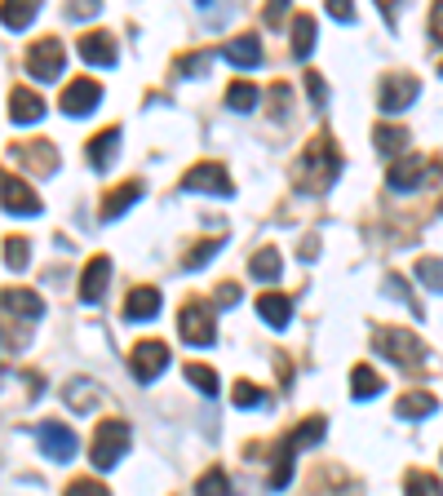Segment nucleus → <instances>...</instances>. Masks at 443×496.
<instances>
[{"mask_svg": "<svg viewBox=\"0 0 443 496\" xmlns=\"http://www.w3.org/2000/svg\"><path fill=\"white\" fill-rule=\"evenodd\" d=\"M186 382H191V386H195V390H204L209 399H213V394H218V390H222L218 373H213V368H204V364H191V368H186Z\"/></svg>", "mask_w": 443, "mask_h": 496, "instance_id": "f704fd0d", "label": "nucleus"}, {"mask_svg": "<svg viewBox=\"0 0 443 496\" xmlns=\"http://www.w3.org/2000/svg\"><path fill=\"white\" fill-rule=\"evenodd\" d=\"M115 156H120V129L111 124L103 133H94V142H89V165H94V173H107V168L115 165Z\"/></svg>", "mask_w": 443, "mask_h": 496, "instance_id": "a211bd4d", "label": "nucleus"}, {"mask_svg": "<svg viewBox=\"0 0 443 496\" xmlns=\"http://www.w3.org/2000/svg\"><path fill=\"white\" fill-rule=\"evenodd\" d=\"M98 103H103V85H98V80H71V85L62 89V111L76 115V120L89 115Z\"/></svg>", "mask_w": 443, "mask_h": 496, "instance_id": "2eb2a0df", "label": "nucleus"}, {"mask_svg": "<svg viewBox=\"0 0 443 496\" xmlns=\"http://www.w3.org/2000/svg\"><path fill=\"white\" fill-rule=\"evenodd\" d=\"M377 350L390 355L403 373H421L426 368V341L408 329H382L377 332Z\"/></svg>", "mask_w": 443, "mask_h": 496, "instance_id": "7ed1b4c3", "label": "nucleus"}, {"mask_svg": "<svg viewBox=\"0 0 443 496\" xmlns=\"http://www.w3.org/2000/svg\"><path fill=\"white\" fill-rule=\"evenodd\" d=\"M209 58H213V54H186V58H177V76H200V71L209 67Z\"/></svg>", "mask_w": 443, "mask_h": 496, "instance_id": "a19ab883", "label": "nucleus"}, {"mask_svg": "<svg viewBox=\"0 0 443 496\" xmlns=\"http://www.w3.org/2000/svg\"><path fill=\"white\" fill-rule=\"evenodd\" d=\"M279 18H284V5H267V23H271V27H276Z\"/></svg>", "mask_w": 443, "mask_h": 496, "instance_id": "8fccbe9b", "label": "nucleus"}, {"mask_svg": "<svg viewBox=\"0 0 443 496\" xmlns=\"http://www.w3.org/2000/svg\"><path fill=\"white\" fill-rule=\"evenodd\" d=\"M231 403H235V408H267V390L253 386V382H235Z\"/></svg>", "mask_w": 443, "mask_h": 496, "instance_id": "473e14b6", "label": "nucleus"}, {"mask_svg": "<svg viewBox=\"0 0 443 496\" xmlns=\"http://www.w3.org/2000/svg\"><path fill=\"white\" fill-rule=\"evenodd\" d=\"M0 209L14 213V218H36V213H41V195H36L23 177L0 173Z\"/></svg>", "mask_w": 443, "mask_h": 496, "instance_id": "423d86ee", "label": "nucleus"}, {"mask_svg": "<svg viewBox=\"0 0 443 496\" xmlns=\"http://www.w3.org/2000/svg\"><path fill=\"white\" fill-rule=\"evenodd\" d=\"M417 94H421V80L417 76H408V71H394V76H386L382 80V111L386 115H399V111H408L412 103H417Z\"/></svg>", "mask_w": 443, "mask_h": 496, "instance_id": "1a4fd4ad", "label": "nucleus"}, {"mask_svg": "<svg viewBox=\"0 0 443 496\" xmlns=\"http://www.w3.org/2000/svg\"><path fill=\"white\" fill-rule=\"evenodd\" d=\"M324 430H329V421L324 417H306L288 439L279 443V456H276V470H271V492H284L288 483H293V456L302 452V447H311V443L324 439Z\"/></svg>", "mask_w": 443, "mask_h": 496, "instance_id": "f03ea898", "label": "nucleus"}, {"mask_svg": "<svg viewBox=\"0 0 443 496\" xmlns=\"http://www.w3.org/2000/svg\"><path fill=\"white\" fill-rule=\"evenodd\" d=\"M439 209H443V204H439Z\"/></svg>", "mask_w": 443, "mask_h": 496, "instance_id": "603ef678", "label": "nucleus"}, {"mask_svg": "<svg viewBox=\"0 0 443 496\" xmlns=\"http://www.w3.org/2000/svg\"><path fill=\"white\" fill-rule=\"evenodd\" d=\"M62 399H67V408H71V412H94V408H98V382L76 377V382H67Z\"/></svg>", "mask_w": 443, "mask_h": 496, "instance_id": "393cba45", "label": "nucleus"}, {"mask_svg": "<svg viewBox=\"0 0 443 496\" xmlns=\"http://www.w3.org/2000/svg\"><path fill=\"white\" fill-rule=\"evenodd\" d=\"M36 443H41V452L58 461V465H71L76 461V452H80V443H76V430H67L62 421H41V430H36Z\"/></svg>", "mask_w": 443, "mask_h": 496, "instance_id": "6e6552de", "label": "nucleus"}, {"mask_svg": "<svg viewBox=\"0 0 443 496\" xmlns=\"http://www.w3.org/2000/svg\"><path fill=\"white\" fill-rule=\"evenodd\" d=\"M311 50H315V18L293 14V58H311Z\"/></svg>", "mask_w": 443, "mask_h": 496, "instance_id": "bb28decb", "label": "nucleus"}, {"mask_svg": "<svg viewBox=\"0 0 443 496\" xmlns=\"http://www.w3.org/2000/svg\"><path fill=\"white\" fill-rule=\"evenodd\" d=\"M329 14L337 18V23H350V18H355V9H350L346 0H329Z\"/></svg>", "mask_w": 443, "mask_h": 496, "instance_id": "a18cd8bd", "label": "nucleus"}, {"mask_svg": "<svg viewBox=\"0 0 443 496\" xmlns=\"http://www.w3.org/2000/svg\"><path fill=\"white\" fill-rule=\"evenodd\" d=\"M218 311H231V306H240V284H218V302H213Z\"/></svg>", "mask_w": 443, "mask_h": 496, "instance_id": "c03bdc74", "label": "nucleus"}, {"mask_svg": "<svg viewBox=\"0 0 443 496\" xmlns=\"http://www.w3.org/2000/svg\"><path fill=\"white\" fill-rule=\"evenodd\" d=\"M315 248H320V239H315V235H311V239H306V244H302V253H297V257H302V262H315Z\"/></svg>", "mask_w": 443, "mask_h": 496, "instance_id": "09e8293b", "label": "nucleus"}, {"mask_svg": "<svg viewBox=\"0 0 443 496\" xmlns=\"http://www.w3.org/2000/svg\"><path fill=\"white\" fill-rule=\"evenodd\" d=\"M41 115H45V103H41L32 89H14V94H9V120H14V124H36Z\"/></svg>", "mask_w": 443, "mask_h": 496, "instance_id": "5701e85b", "label": "nucleus"}, {"mask_svg": "<svg viewBox=\"0 0 443 496\" xmlns=\"http://www.w3.org/2000/svg\"><path fill=\"white\" fill-rule=\"evenodd\" d=\"M258 315H262L271 329H284V324L293 320V302H288L284 293H262V297H258Z\"/></svg>", "mask_w": 443, "mask_h": 496, "instance_id": "a878e982", "label": "nucleus"}, {"mask_svg": "<svg viewBox=\"0 0 443 496\" xmlns=\"http://www.w3.org/2000/svg\"><path fill=\"white\" fill-rule=\"evenodd\" d=\"M62 496H111V492L103 488V483H98V479H71Z\"/></svg>", "mask_w": 443, "mask_h": 496, "instance_id": "58836bf2", "label": "nucleus"}, {"mask_svg": "<svg viewBox=\"0 0 443 496\" xmlns=\"http://www.w3.org/2000/svg\"><path fill=\"white\" fill-rule=\"evenodd\" d=\"M279 271H284V257H279L276 248H262V253H253V262H249V275L262 279V284L279 279Z\"/></svg>", "mask_w": 443, "mask_h": 496, "instance_id": "c85d7f7f", "label": "nucleus"}, {"mask_svg": "<svg viewBox=\"0 0 443 496\" xmlns=\"http://www.w3.org/2000/svg\"><path fill=\"white\" fill-rule=\"evenodd\" d=\"M350 390H355V399H377V394H382V377H377L368 364H355V373H350Z\"/></svg>", "mask_w": 443, "mask_h": 496, "instance_id": "c756f323", "label": "nucleus"}, {"mask_svg": "<svg viewBox=\"0 0 443 496\" xmlns=\"http://www.w3.org/2000/svg\"><path fill=\"white\" fill-rule=\"evenodd\" d=\"M0 311H5L14 324H23V329L32 332V324L45 315V302H41L32 288H5V293H0Z\"/></svg>", "mask_w": 443, "mask_h": 496, "instance_id": "9d476101", "label": "nucleus"}, {"mask_svg": "<svg viewBox=\"0 0 443 496\" xmlns=\"http://www.w3.org/2000/svg\"><path fill=\"white\" fill-rule=\"evenodd\" d=\"M107 279H111V257H94L89 266H85V275H80V302H103V293H107Z\"/></svg>", "mask_w": 443, "mask_h": 496, "instance_id": "f3484780", "label": "nucleus"}, {"mask_svg": "<svg viewBox=\"0 0 443 496\" xmlns=\"http://www.w3.org/2000/svg\"><path fill=\"white\" fill-rule=\"evenodd\" d=\"M76 50H80V58H85V62H94V67H115V41H111L107 32H89V36H80V45H76Z\"/></svg>", "mask_w": 443, "mask_h": 496, "instance_id": "4be33fe9", "label": "nucleus"}, {"mask_svg": "<svg viewBox=\"0 0 443 496\" xmlns=\"http://www.w3.org/2000/svg\"><path fill=\"white\" fill-rule=\"evenodd\" d=\"M288 103H293V89L284 80H276L271 85V107H276V115H288Z\"/></svg>", "mask_w": 443, "mask_h": 496, "instance_id": "79ce46f5", "label": "nucleus"}, {"mask_svg": "<svg viewBox=\"0 0 443 496\" xmlns=\"http://www.w3.org/2000/svg\"><path fill=\"white\" fill-rule=\"evenodd\" d=\"M373 142H377L382 156H394V160H399L403 147H408V133H403L399 124H377V129H373Z\"/></svg>", "mask_w": 443, "mask_h": 496, "instance_id": "cd10ccee", "label": "nucleus"}, {"mask_svg": "<svg viewBox=\"0 0 443 496\" xmlns=\"http://www.w3.org/2000/svg\"><path fill=\"white\" fill-rule=\"evenodd\" d=\"M435 408H439V399L430 390H408V394H399L394 417L399 421H417V417H435Z\"/></svg>", "mask_w": 443, "mask_h": 496, "instance_id": "412c9836", "label": "nucleus"}, {"mask_svg": "<svg viewBox=\"0 0 443 496\" xmlns=\"http://www.w3.org/2000/svg\"><path fill=\"white\" fill-rule=\"evenodd\" d=\"M417 279H421L430 293H443V257H430V253H426V257L417 262Z\"/></svg>", "mask_w": 443, "mask_h": 496, "instance_id": "72a5a7b5", "label": "nucleus"}, {"mask_svg": "<svg viewBox=\"0 0 443 496\" xmlns=\"http://www.w3.org/2000/svg\"><path fill=\"white\" fill-rule=\"evenodd\" d=\"M439 76H443V62H439Z\"/></svg>", "mask_w": 443, "mask_h": 496, "instance_id": "3c124183", "label": "nucleus"}, {"mask_svg": "<svg viewBox=\"0 0 443 496\" xmlns=\"http://www.w3.org/2000/svg\"><path fill=\"white\" fill-rule=\"evenodd\" d=\"M218 248H222V239H204V244H195V248L186 253V262H182V266H186V271H200L209 257H218Z\"/></svg>", "mask_w": 443, "mask_h": 496, "instance_id": "4c0bfd02", "label": "nucleus"}, {"mask_svg": "<svg viewBox=\"0 0 443 496\" xmlns=\"http://www.w3.org/2000/svg\"><path fill=\"white\" fill-rule=\"evenodd\" d=\"M403 492L408 496H443V483L435 474H426V470H408V474H403Z\"/></svg>", "mask_w": 443, "mask_h": 496, "instance_id": "7c9ffc66", "label": "nucleus"}, {"mask_svg": "<svg viewBox=\"0 0 443 496\" xmlns=\"http://www.w3.org/2000/svg\"><path fill=\"white\" fill-rule=\"evenodd\" d=\"M129 368H133L138 382H156L168 368V346L165 341H138L133 355H129Z\"/></svg>", "mask_w": 443, "mask_h": 496, "instance_id": "9b49d317", "label": "nucleus"}, {"mask_svg": "<svg viewBox=\"0 0 443 496\" xmlns=\"http://www.w3.org/2000/svg\"><path fill=\"white\" fill-rule=\"evenodd\" d=\"M222 58H226L231 67L249 71V67H258V62H262V41H258V36H235V41H226V45H222Z\"/></svg>", "mask_w": 443, "mask_h": 496, "instance_id": "6ab92c4d", "label": "nucleus"}, {"mask_svg": "<svg viewBox=\"0 0 443 496\" xmlns=\"http://www.w3.org/2000/svg\"><path fill=\"white\" fill-rule=\"evenodd\" d=\"M386 288H390V293H394V297H399V302H408V306H412V311L421 315V302H412V293H408V284H403V275H390V279H386Z\"/></svg>", "mask_w": 443, "mask_h": 496, "instance_id": "37998d69", "label": "nucleus"}, {"mask_svg": "<svg viewBox=\"0 0 443 496\" xmlns=\"http://www.w3.org/2000/svg\"><path fill=\"white\" fill-rule=\"evenodd\" d=\"M430 32H435V41H443V5H435V14H430Z\"/></svg>", "mask_w": 443, "mask_h": 496, "instance_id": "de8ad7c7", "label": "nucleus"}, {"mask_svg": "<svg viewBox=\"0 0 443 496\" xmlns=\"http://www.w3.org/2000/svg\"><path fill=\"white\" fill-rule=\"evenodd\" d=\"M62 62H67V50H62V41H36L32 50H27V71L41 80V85H54L58 76H62Z\"/></svg>", "mask_w": 443, "mask_h": 496, "instance_id": "0eeeda50", "label": "nucleus"}, {"mask_svg": "<svg viewBox=\"0 0 443 496\" xmlns=\"http://www.w3.org/2000/svg\"><path fill=\"white\" fill-rule=\"evenodd\" d=\"M129 443H133V435H129V426H124V421H103V426H98V435H94V447H89L94 470H103V474L115 470V465L124 461Z\"/></svg>", "mask_w": 443, "mask_h": 496, "instance_id": "20e7f679", "label": "nucleus"}, {"mask_svg": "<svg viewBox=\"0 0 443 496\" xmlns=\"http://www.w3.org/2000/svg\"><path fill=\"white\" fill-rule=\"evenodd\" d=\"M426 173H430L426 156H412V151H403V156L390 165L386 182H390V191H417V186L426 182Z\"/></svg>", "mask_w": 443, "mask_h": 496, "instance_id": "4468645a", "label": "nucleus"}, {"mask_svg": "<svg viewBox=\"0 0 443 496\" xmlns=\"http://www.w3.org/2000/svg\"><path fill=\"white\" fill-rule=\"evenodd\" d=\"M27 253H32V248H27L23 235H9V239H5V262H9V271H23V266L32 262Z\"/></svg>", "mask_w": 443, "mask_h": 496, "instance_id": "e433bc0d", "label": "nucleus"}, {"mask_svg": "<svg viewBox=\"0 0 443 496\" xmlns=\"http://www.w3.org/2000/svg\"><path fill=\"white\" fill-rule=\"evenodd\" d=\"M306 94H311V103H315V107H324V103H329V85L320 80V71H306Z\"/></svg>", "mask_w": 443, "mask_h": 496, "instance_id": "ea45409f", "label": "nucleus"}, {"mask_svg": "<svg viewBox=\"0 0 443 496\" xmlns=\"http://www.w3.org/2000/svg\"><path fill=\"white\" fill-rule=\"evenodd\" d=\"M160 315V288H151V284H142V288H133L129 293V302H124V320H156Z\"/></svg>", "mask_w": 443, "mask_h": 496, "instance_id": "aec40b11", "label": "nucleus"}, {"mask_svg": "<svg viewBox=\"0 0 443 496\" xmlns=\"http://www.w3.org/2000/svg\"><path fill=\"white\" fill-rule=\"evenodd\" d=\"M195 496H231V479H226V470H209V474H200Z\"/></svg>", "mask_w": 443, "mask_h": 496, "instance_id": "c9c22d12", "label": "nucleus"}, {"mask_svg": "<svg viewBox=\"0 0 443 496\" xmlns=\"http://www.w3.org/2000/svg\"><path fill=\"white\" fill-rule=\"evenodd\" d=\"M182 191H213V195H235V182L222 165H195L186 168L182 177Z\"/></svg>", "mask_w": 443, "mask_h": 496, "instance_id": "ddd939ff", "label": "nucleus"}, {"mask_svg": "<svg viewBox=\"0 0 443 496\" xmlns=\"http://www.w3.org/2000/svg\"><path fill=\"white\" fill-rule=\"evenodd\" d=\"M9 156H14L23 168H32L36 177H50V173L58 168L54 142H14V147H9Z\"/></svg>", "mask_w": 443, "mask_h": 496, "instance_id": "f8f14e48", "label": "nucleus"}, {"mask_svg": "<svg viewBox=\"0 0 443 496\" xmlns=\"http://www.w3.org/2000/svg\"><path fill=\"white\" fill-rule=\"evenodd\" d=\"M142 191H147V186H142L138 177H129V182H120V186L111 191L107 200H103V218H107V221L124 218V213H129V209H133V204L142 200Z\"/></svg>", "mask_w": 443, "mask_h": 496, "instance_id": "dca6fc26", "label": "nucleus"}, {"mask_svg": "<svg viewBox=\"0 0 443 496\" xmlns=\"http://www.w3.org/2000/svg\"><path fill=\"white\" fill-rule=\"evenodd\" d=\"M71 18H94L98 14V0H85V5H76V9H67Z\"/></svg>", "mask_w": 443, "mask_h": 496, "instance_id": "49530a36", "label": "nucleus"}, {"mask_svg": "<svg viewBox=\"0 0 443 496\" xmlns=\"http://www.w3.org/2000/svg\"><path fill=\"white\" fill-rule=\"evenodd\" d=\"M36 14H41V5H36V0H5V5H0V27L23 32V27H32V23H36Z\"/></svg>", "mask_w": 443, "mask_h": 496, "instance_id": "b1692460", "label": "nucleus"}, {"mask_svg": "<svg viewBox=\"0 0 443 496\" xmlns=\"http://www.w3.org/2000/svg\"><path fill=\"white\" fill-rule=\"evenodd\" d=\"M177 332L186 346H213L218 341V324H213V306L209 302H186L177 315Z\"/></svg>", "mask_w": 443, "mask_h": 496, "instance_id": "39448f33", "label": "nucleus"}, {"mask_svg": "<svg viewBox=\"0 0 443 496\" xmlns=\"http://www.w3.org/2000/svg\"><path fill=\"white\" fill-rule=\"evenodd\" d=\"M258 98H262V94H258V85H253V80H235V85L226 89V103H231L235 111H253V107H258Z\"/></svg>", "mask_w": 443, "mask_h": 496, "instance_id": "2f4dec72", "label": "nucleus"}, {"mask_svg": "<svg viewBox=\"0 0 443 496\" xmlns=\"http://www.w3.org/2000/svg\"><path fill=\"white\" fill-rule=\"evenodd\" d=\"M337 173H341V151H337V142H332L329 133H320V138H311L306 151L297 156L293 186L306 191V195H315V191H329L332 182H337Z\"/></svg>", "mask_w": 443, "mask_h": 496, "instance_id": "f257e3e1", "label": "nucleus"}]
</instances>
